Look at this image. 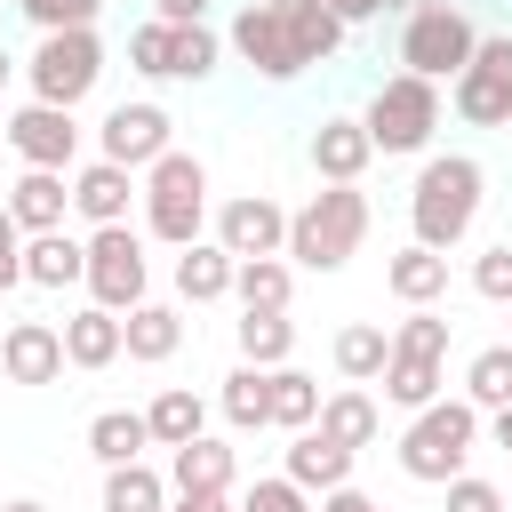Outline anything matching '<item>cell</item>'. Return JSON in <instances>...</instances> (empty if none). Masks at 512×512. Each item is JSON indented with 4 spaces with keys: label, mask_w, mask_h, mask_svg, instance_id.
<instances>
[{
    "label": "cell",
    "mask_w": 512,
    "mask_h": 512,
    "mask_svg": "<svg viewBox=\"0 0 512 512\" xmlns=\"http://www.w3.org/2000/svg\"><path fill=\"white\" fill-rule=\"evenodd\" d=\"M480 192H488V168L472 152H432L416 168V192H408V224H416V248H456L472 224H480Z\"/></svg>",
    "instance_id": "obj_1"
},
{
    "label": "cell",
    "mask_w": 512,
    "mask_h": 512,
    "mask_svg": "<svg viewBox=\"0 0 512 512\" xmlns=\"http://www.w3.org/2000/svg\"><path fill=\"white\" fill-rule=\"evenodd\" d=\"M368 240V192L360 184H320L288 216V264L296 272H344Z\"/></svg>",
    "instance_id": "obj_2"
},
{
    "label": "cell",
    "mask_w": 512,
    "mask_h": 512,
    "mask_svg": "<svg viewBox=\"0 0 512 512\" xmlns=\"http://www.w3.org/2000/svg\"><path fill=\"white\" fill-rule=\"evenodd\" d=\"M480 432H488V416H480L472 400H432V408H416L408 432H400V472L424 480V488H448V480H464Z\"/></svg>",
    "instance_id": "obj_3"
},
{
    "label": "cell",
    "mask_w": 512,
    "mask_h": 512,
    "mask_svg": "<svg viewBox=\"0 0 512 512\" xmlns=\"http://www.w3.org/2000/svg\"><path fill=\"white\" fill-rule=\"evenodd\" d=\"M144 232L168 240V248L208 240V168H200V152H168V160L144 168Z\"/></svg>",
    "instance_id": "obj_4"
},
{
    "label": "cell",
    "mask_w": 512,
    "mask_h": 512,
    "mask_svg": "<svg viewBox=\"0 0 512 512\" xmlns=\"http://www.w3.org/2000/svg\"><path fill=\"white\" fill-rule=\"evenodd\" d=\"M472 48H480V24L464 16V8H448V0H424L408 24H400V72H416V80H456L464 64H472Z\"/></svg>",
    "instance_id": "obj_5"
},
{
    "label": "cell",
    "mask_w": 512,
    "mask_h": 512,
    "mask_svg": "<svg viewBox=\"0 0 512 512\" xmlns=\"http://www.w3.org/2000/svg\"><path fill=\"white\" fill-rule=\"evenodd\" d=\"M360 128H368V144H376V152H424V144H432V128H440V88H432V80H416V72H392V80L368 96Z\"/></svg>",
    "instance_id": "obj_6"
},
{
    "label": "cell",
    "mask_w": 512,
    "mask_h": 512,
    "mask_svg": "<svg viewBox=\"0 0 512 512\" xmlns=\"http://www.w3.org/2000/svg\"><path fill=\"white\" fill-rule=\"evenodd\" d=\"M24 80H32V104H80L96 80H104V40L96 32H40V48L24 56Z\"/></svg>",
    "instance_id": "obj_7"
},
{
    "label": "cell",
    "mask_w": 512,
    "mask_h": 512,
    "mask_svg": "<svg viewBox=\"0 0 512 512\" xmlns=\"http://www.w3.org/2000/svg\"><path fill=\"white\" fill-rule=\"evenodd\" d=\"M144 288H152V264H144V232L136 224H104V232H88V304H104V312H136L144 304Z\"/></svg>",
    "instance_id": "obj_8"
},
{
    "label": "cell",
    "mask_w": 512,
    "mask_h": 512,
    "mask_svg": "<svg viewBox=\"0 0 512 512\" xmlns=\"http://www.w3.org/2000/svg\"><path fill=\"white\" fill-rule=\"evenodd\" d=\"M448 104L464 128H512V32H480L472 64L448 80Z\"/></svg>",
    "instance_id": "obj_9"
},
{
    "label": "cell",
    "mask_w": 512,
    "mask_h": 512,
    "mask_svg": "<svg viewBox=\"0 0 512 512\" xmlns=\"http://www.w3.org/2000/svg\"><path fill=\"white\" fill-rule=\"evenodd\" d=\"M176 152V120L160 112V104H112L104 112V128H96V160H112V168H128V176H144L152 160H168Z\"/></svg>",
    "instance_id": "obj_10"
},
{
    "label": "cell",
    "mask_w": 512,
    "mask_h": 512,
    "mask_svg": "<svg viewBox=\"0 0 512 512\" xmlns=\"http://www.w3.org/2000/svg\"><path fill=\"white\" fill-rule=\"evenodd\" d=\"M0 144L24 160V168H72L80 160V120L64 104H16L0 120Z\"/></svg>",
    "instance_id": "obj_11"
},
{
    "label": "cell",
    "mask_w": 512,
    "mask_h": 512,
    "mask_svg": "<svg viewBox=\"0 0 512 512\" xmlns=\"http://www.w3.org/2000/svg\"><path fill=\"white\" fill-rule=\"evenodd\" d=\"M232 56L248 64V72H264V80H296L304 72V48H296V32H288V16L280 8H264V0H248L240 16H232Z\"/></svg>",
    "instance_id": "obj_12"
},
{
    "label": "cell",
    "mask_w": 512,
    "mask_h": 512,
    "mask_svg": "<svg viewBox=\"0 0 512 512\" xmlns=\"http://www.w3.org/2000/svg\"><path fill=\"white\" fill-rule=\"evenodd\" d=\"M216 248L224 256H288V208L272 200V192H240V200H224L216 208Z\"/></svg>",
    "instance_id": "obj_13"
},
{
    "label": "cell",
    "mask_w": 512,
    "mask_h": 512,
    "mask_svg": "<svg viewBox=\"0 0 512 512\" xmlns=\"http://www.w3.org/2000/svg\"><path fill=\"white\" fill-rule=\"evenodd\" d=\"M72 360H64V328L56 320H8L0 336V376L8 384H56Z\"/></svg>",
    "instance_id": "obj_14"
},
{
    "label": "cell",
    "mask_w": 512,
    "mask_h": 512,
    "mask_svg": "<svg viewBox=\"0 0 512 512\" xmlns=\"http://www.w3.org/2000/svg\"><path fill=\"white\" fill-rule=\"evenodd\" d=\"M136 192H144V176L112 168V160H80V168H72V216H88V232L128 224V200H136Z\"/></svg>",
    "instance_id": "obj_15"
},
{
    "label": "cell",
    "mask_w": 512,
    "mask_h": 512,
    "mask_svg": "<svg viewBox=\"0 0 512 512\" xmlns=\"http://www.w3.org/2000/svg\"><path fill=\"white\" fill-rule=\"evenodd\" d=\"M352 464H360V456H352L344 440H328L320 424H312V432H288V480H296L304 496H328V488H352Z\"/></svg>",
    "instance_id": "obj_16"
},
{
    "label": "cell",
    "mask_w": 512,
    "mask_h": 512,
    "mask_svg": "<svg viewBox=\"0 0 512 512\" xmlns=\"http://www.w3.org/2000/svg\"><path fill=\"white\" fill-rule=\"evenodd\" d=\"M64 208H72V176L64 168H24L8 184V216L24 224V240L32 232H64Z\"/></svg>",
    "instance_id": "obj_17"
},
{
    "label": "cell",
    "mask_w": 512,
    "mask_h": 512,
    "mask_svg": "<svg viewBox=\"0 0 512 512\" xmlns=\"http://www.w3.org/2000/svg\"><path fill=\"white\" fill-rule=\"evenodd\" d=\"M368 160H376V144H368L360 120H320V128H312V176H320V184H360Z\"/></svg>",
    "instance_id": "obj_18"
},
{
    "label": "cell",
    "mask_w": 512,
    "mask_h": 512,
    "mask_svg": "<svg viewBox=\"0 0 512 512\" xmlns=\"http://www.w3.org/2000/svg\"><path fill=\"white\" fill-rule=\"evenodd\" d=\"M232 472H240L232 448L208 440V432L184 440V448H168V488H176V496H232Z\"/></svg>",
    "instance_id": "obj_19"
},
{
    "label": "cell",
    "mask_w": 512,
    "mask_h": 512,
    "mask_svg": "<svg viewBox=\"0 0 512 512\" xmlns=\"http://www.w3.org/2000/svg\"><path fill=\"white\" fill-rule=\"evenodd\" d=\"M24 288H88V240L32 232L24 240Z\"/></svg>",
    "instance_id": "obj_20"
},
{
    "label": "cell",
    "mask_w": 512,
    "mask_h": 512,
    "mask_svg": "<svg viewBox=\"0 0 512 512\" xmlns=\"http://www.w3.org/2000/svg\"><path fill=\"white\" fill-rule=\"evenodd\" d=\"M384 288H392V296H400L408 312H432V304L448 296V256H440V248H416V240H408V248H400V256L384 264Z\"/></svg>",
    "instance_id": "obj_21"
},
{
    "label": "cell",
    "mask_w": 512,
    "mask_h": 512,
    "mask_svg": "<svg viewBox=\"0 0 512 512\" xmlns=\"http://www.w3.org/2000/svg\"><path fill=\"white\" fill-rule=\"evenodd\" d=\"M128 352V336H120V312H104V304H80L72 320H64V360L72 368H112Z\"/></svg>",
    "instance_id": "obj_22"
},
{
    "label": "cell",
    "mask_w": 512,
    "mask_h": 512,
    "mask_svg": "<svg viewBox=\"0 0 512 512\" xmlns=\"http://www.w3.org/2000/svg\"><path fill=\"white\" fill-rule=\"evenodd\" d=\"M144 448H152V424H144V408H96L88 416V456L112 472V464H144Z\"/></svg>",
    "instance_id": "obj_23"
},
{
    "label": "cell",
    "mask_w": 512,
    "mask_h": 512,
    "mask_svg": "<svg viewBox=\"0 0 512 512\" xmlns=\"http://www.w3.org/2000/svg\"><path fill=\"white\" fill-rule=\"evenodd\" d=\"M232 272H240V256H224L216 240L176 248V296H184V304H216V296H232Z\"/></svg>",
    "instance_id": "obj_24"
},
{
    "label": "cell",
    "mask_w": 512,
    "mask_h": 512,
    "mask_svg": "<svg viewBox=\"0 0 512 512\" xmlns=\"http://www.w3.org/2000/svg\"><path fill=\"white\" fill-rule=\"evenodd\" d=\"M120 336H128V360H144V368H160V360H176V344H184V312L176 304H136L128 320H120Z\"/></svg>",
    "instance_id": "obj_25"
},
{
    "label": "cell",
    "mask_w": 512,
    "mask_h": 512,
    "mask_svg": "<svg viewBox=\"0 0 512 512\" xmlns=\"http://www.w3.org/2000/svg\"><path fill=\"white\" fill-rule=\"evenodd\" d=\"M384 368H392V328L344 320V328H336V376H344V384H384Z\"/></svg>",
    "instance_id": "obj_26"
},
{
    "label": "cell",
    "mask_w": 512,
    "mask_h": 512,
    "mask_svg": "<svg viewBox=\"0 0 512 512\" xmlns=\"http://www.w3.org/2000/svg\"><path fill=\"white\" fill-rule=\"evenodd\" d=\"M144 424H152V448H184V440L208 432V400H200L192 384H168V392H152Z\"/></svg>",
    "instance_id": "obj_27"
},
{
    "label": "cell",
    "mask_w": 512,
    "mask_h": 512,
    "mask_svg": "<svg viewBox=\"0 0 512 512\" xmlns=\"http://www.w3.org/2000/svg\"><path fill=\"white\" fill-rule=\"evenodd\" d=\"M320 432H328V440H344V448L360 456V448H376V432H384V408H376L360 384H344V392H328V400H320Z\"/></svg>",
    "instance_id": "obj_28"
},
{
    "label": "cell",
    "mask_w": 512,
    "mask_h": 512,
    "mask_svg": "<svg viewBox=\"0 0 512 512\" xmlns=\"http://www.w3.org/2000/svg\"><path fill=\"white\" fill-rule=\"evenodd\" d=\"M232 296H240V312H288L296 264H288V256H248V264L232 272Z\"/></svg>",
    "instance_id": "obj_29"
},
{
    "label": "cell",
    "mask_w": 512,
    "mask_h": 512,
    "mask_svg": "<svg viewBox=\"0 0 512 512\" xmlns=\"http://www.w3.org/2000/svg\"><path fill=\"white\" fill-rule=\"evenodd\" d=\"M216 408H224L232 432H264V424H272V368H248V360H240V368L224 376Z\"/></svg>",
    "instance_id": "obj_30"
},
{
    "label": "cell",
    "mask_w": 512,
    "mask_h": 512,
    "mask_svg": "<svg viewBox=\"0 0 512 512\" xmlns=\"http://www.w3.org/2000/svg\"><path fill=\"white\" fill-rule=\"evenodd\" d=\"M168 472H152V464H112L104 472V512H168Z\"/></svg>",
    "instance_id": "obj_31"
},
{
    "label": "cell",
    "mask_w": 512,
    "mask_h": 512,
    "mask_svg": "<svg viewBox=\"0 0 512 512\" xmlns=\"http://www.w3.org/2000/svg\"><path fill=\"white\" fill-rule=\"evenodd\" d=\"M288 352H296L288 312H240V360L248 368H288Z\"/></svg>",
    "instance_id": "obj_32"
},
{
    "label": "cell",
    "mask_w": 512,
    "mask_h": 512,
    "mask_svg": "<svg viewBox=\"0 0 512 512\" xmlns=\"http://www.w3.org/2000/svg\"><path fill=\"white\" fill-rule=\"evenodd\" d=\"M464 400H472L480 416L512 408V344H488V352H472V360H464Z\"/></svg>",
    "instance_id": "obj_33"
},
{
    "label": "cell",
    "mask_w": 512,
    "mask_h": 512,
    "mask_svg": "<svg viewBox=\"0 0 512 512\" xmlns=\"http://www.w3.org/2000/svg\"><path fill=\"white\" fill-rule=\"evenodd\" d=\"M272 424L280 432H312L320 424V384L304 368H272Z\"/></svg>",
    "instance_id": "obj_34"
},
{
    "label": "cell",
    "mask_w": 512,
    "mask_h": 512,
    "mask_svg": "<svg viewBox=\"0 0 512 512\" xmlns=\"http://www.w3.org/2000/svg\"><path fill=\"white\" fill-rule=\"evenodd\" d=\"M384 400L392 408H432L440 400V360H408V352H392V368H384Z\"/></svg>",
    "instance_id": "obj_35"
},
{
    "label": "cell",
    "mask_w": 512,
    "mask_h": 512,
    "mask_svg": "<svg viewBox=\"0 0 512 512\" xmlns=\"http://www.w3.org/2000/svg\"><path fill=\"white\" fill-rule=\"evenodd\" d=\"M288 32H296V48H304V72H312V64H328V56L344 48V24H336V8H328V0H320V8H296V16H288Z\"/></svg>",
    "instance_id": "obj_36"
},
{
    "label": "cell",
    "mask_w": 512,
    "mask_h": 512,
    "mask_svg": "<svg viewBox=\"0 0 512 512\" xmlns=\"http://www.w3.org/2000/svg\"><path fill=\"white\" fill-rule=\"evenodd\" d=\"M128 64H136L144 80H168V64H176V24H160V16L136 24V32H128Z\"/></svg>",
    "instance_id": "obj_37"
},
{
    "label": "cell",
    "mask_w": 512,
    "mask_h": 512,
    "mask_svg": "<svg viewBox=\"0 0 512 512\" xmlns=\"http://www.w3.org/2000/svg\"><path fill=\"white\" fill-rule=\"evenodd\" d=\"M216 56H224V40H216L208 24H176V64H168V80H208Z\"/></svg>",
    "instance_id": "obj_38"
},
{
    "label": "cell",
    "mask_w": 512,
    "mask_h": 512,
    "mask_svg": "<svg viewBox=\"0 0 512 512\" xmlns=\"http://www.w3.org/2000/svg\"><path fill=\"white\" fill-rule=\"evenodd\" d=\"M392 352H408V360H448V320H440V312H408V320L392 328Z\"/></svg>",
    "instance_id": "obj_39"
},
{
    "label": "cell",
    "mask_w": 512,
    "mask_h": 512,
    "mask_svg": "<svg viewBox=\"0 0 512 512\" xmlns=\"http://www.w3.org/2000/svg\"><path fill=\"white\" fill-rule=\"evenodd\" d=\"M40 32H96V16H104V0H16Z\"/></svg>",
    "instance_id": "obj_40"
},
{
    "label": "cell",
    "mask_w": 512,
    "mask_h": 512,
    "mask_svg": "<svg viewBox=\"0 0 512 512\" xmlns=\"http://www.w3.org/2000/svg\"><path fill=\"white\" fill-rule=\"evenodd\" d=\"M472 288H480L488 304H512V240H496V248L472 256Z\"/></svg>",
    "instance_id": "obj_41"
},
{
    "label": "cell",
    "mask_w": 512,
    "mask_h": 512,
    "mask_svg": "<svg viewBox=\"0 0 512 512\" xmlns=\"http://www.w3.org/2000/svg\"><path fill=\"white\" fill-rule=\"evenodd\" d=\"M240 512H312V496H304V488L280 472V480H256V488L240 496Z\"/></svg>",
    "instance_id": "obj_42"
},
{
    "label": "cell",
    "mask_w": 512,
    "mask_h": 512,
    "mask_svg": "<svg viewBox=\"0 0 512 512\" xmlns=\"http://www.w3.org/2000/svg\"><path fill=\"white\" fill-rule=\"evenodd\" d=\"M448 512H504V488L480 480V472H464V480H448Z\"/></svg>",
    "instance_id": "obj_43"
},
{
    "label": "cell",
    "mask_w": 512,
    "mask_h": 512,
    "mask_svg": "<svg viewBox=\"0 0 512 512\" xmlns=\"http://www.w3.org/2000/svg\"><path fill=\"white\" fill-rule=\"evenodd\" d=\"M160 24H208V0H152Z\"/></svg>",
    "instance_id": "obj_44"
},
{
    "label": "cell",
    "mask_w": 512,
    "mask_h": 512,
    "mask_svg": "<svg viewBox=\"0 0 512 512\" xmlns=\"http://www.w3.org/2000/svg\"><path fill=\"white\" fill-rule=\"evenodd\" d=\"M320 512H384V504H376V496H360V488H328V496H320Z\"/></svg>",
    "instance_id": "obj_45"
},
{
    "label": "cell",
    "mask_w": 512,
    "mask_h": 512,
    "mask_svg": "<svg viewBox=\"0 0 512 512\" xmlns=\"http://www.w3.org/2000/svg\"><path fill=\"white\" fill-rule=\"evenodd\" d=\"M328 8H336V24H344V32H352V24H368V16H384V0H328Z\"/></svg>",
    "instance_id": "obj_46"
},
{
    "label": "cell",
    "mask_w": 512,
    "mask_h": 512,
    "mask_svg": "<svg viewBox=\"0 0 512 512\" xmlns=\"http://www.w3.org/2000/svg\"><path fill=\"white\" fill-rule=\"evenodd\" d=\"M168 512H240L232 496H168Z\"/></svg>",
    "instance_id": "obj_47"
},
{
    "label": "cell",
    "mask_w": 512,
    "mask_h": 512,
    "mask_svg": "<svg viewBox=\"0 0 512 512\" xmlns=\"http://www.w3.org/2000/svg\"><path fill=\"white\" fill-rule=\"evenodd\" d=\"M0 256H24V224L8 216V200H0Z\"/></svg>",
    "instance_id": "obj_48"
},
{
    "label": "cell",
    "mask_w": 512,
    "mask_h": 512,
    "mask_svg": "<svg viewBox=\"0 0 512 512\" xmlns=\"http://www.w3.org/2000/svg\"><path fill=\"white\" fill-rule=\"evenodd\" d=\"M488 440H496V448L512 456V408H496V416H488Z\"/></svg>",
    "instance_id": "obj_49"
},
{
    "label": "cell",
    "mask_w": 512,
    "mask_h": 512,
    "mask_svg": "<svg viewBox=\"0 0 512 512\" xmlns=\"http://www.w3.org/2000/svg\"><path fill=\"white\" fill-rule=\"evenodd\" d=\"M8 288H24V256H0V296Z\"/></svg>",
    "instance_id": "obj_50"
},
{
    "label": "cell",
    "mask_w": 512,
    "mask_h": 512,
    "mask_svg": "<svg viewBox=\"0 0 512 512\" xmlns=\"http://www.w3.org/2000/svg\"><path fill=\"white\" fill-rule=\"evenodd\" d=\"M0 512H48V504H40V496H8Z\"/></svg>",
    "instance_id": "obj_51"
},
{
    "label": "cell",
    "mask_w": 512,
    "mask_h": 512,
    "mask_svg": "<svg viewBox=\"0 0 512 512\" xmlns=\"http://www.w3.org/2000/svg\"><path fill=\"white\" fill-rule=\"evenodd\" d=\"M264 8H280V16H296V8H320V0H264Z\"/></svg>",
    "instance_id": "obj_52"
},
{
    "label": "cell",
    "mask_w": 512,
    "mask_h": 512,
    "mask_svg": "<svg viewBox=\"0 0 512 512\" xmlns=\"http://www.w3.org/2000/svg\"><path fill=\"white\" fill-rule=\"evenodd\" d=\"M8 72H16V56H8V48H0V88H8Z\"/></svg>",
    "instance_id": "obj_53"
},
{
    "label": "cell",
    "mask_w": 512,
    "mask_h": 512,
    "mask_svg": "<svg viewBox=\"0 0 512 512\" xmlns=\"http://www.w3.org/2000/svg\"><path fill=\"white\" fill-rule=\"evenodd\" d=\"M384 8H408V16H416V8H424V0H384Z\"/></svg>",
    "instance_id": "obj_54"
},
{
    "label": "cell",
    "mask_w": 512,
    "mask_h": 512,
    "mask_svg": "<svg viewBox=\"0 0 512 512\" xmlns=\"http://www.w3.org/2000/svg\"><path fill=\"white\" fill-rule=\"evenodd\" d=\"M504 344H512V336H504Z\"/></svg>",
    "instance_id": "obj_55"
}]
</instances>
